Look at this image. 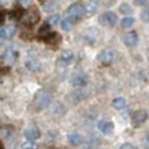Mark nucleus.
<instances>
[{
    "mask_svg": "<svg viewBox=\"0 0 149 149\" xmlns=\"http://www.w3.org/2000/svg\"><path fill=\"white\" fill-rule=\"evenodd\" d=\"M51 102H52V95L45 93V94H43L42 97H39V100H38V109L44 110V109H46L48 105L51 104Z\"/></svg>",
    "mask_w": 149,
    "mask_h": 149,
    "instance_id": "9d476101",
    "label": "nucleus"
},
{
    "mask_svg": "<svg viewBox=\"0 0 149 149\" xmlns=\"http://www.w3.org/2000/svg\"><path fill=\"white\" fill-rule=\"evenodd\" d=\"M117 57V53L114 51H111V49H104L101 53L97 54V60L102 64V65H110L113 61L116 60Z\"/></svg>",
    "mask_w": 149,
    "mask_h": 149,
    "instance_id": "f03ea898",
    "label": "nucleus"
},
{
    "mask_svg": "<svg viewBox=\"0 0 149 149\" xmlns=\"http://www.w3.org/2000/svg\"><path fill=\"white\" fill-rule=\"evenodd\" d=\"M61 26H62V29L63 30L70 31V30L73 28V26H74V19H72V18H70V17L64 18V19L62 20Z\"/></svg>",
    "mask_w": 149,
    "mask_h": 149,
    "instance_id": "4468645a",
    "label": "nucleus"
},
{
    "mask_svg": "<svg viewBox=\"0 0 149 149\" xmlns=\"http://www.w3.org/2000/svg\"><path fill=\"white\" fill-rule=\"evenodd\" d=\"M147 57H148V60H149V48L147 49Z\"/></svg>",
    "mask_w": 149,
    "mask_h": 149,
    "instance_id": "f704fd0d",
    "label": "nucleus"
},
{
    "mask_svg": "<svg viewBox=\"0 0 149 149\" xmlns=\"http://www.w3.org/2000/svg\"><path fill=\"white\" fill-rule=\"evenodd\" d=\"M7 37V30L3 28H0V38H6Z\"/></svg>",
    "mask_w": 149,
    "mask_h": 149,
    "instance_id": "c756f323",
    "label": "nucleus"
},
{
    "mask_svg": "<svg viewBox=\"0 0 149 149\" xmlns=\"http://www.w3.org/2000/svg\"><path fill=\"white\" fill-rule=\"evenodd\" d=\"M38 19H39V14H38V11L35 8H33L30 11L27 13V15L24 19V22L27 26H33V25H35L38 22Z\"/></svg>",
    "mask_w": 149,
    "mask_h": 149,
    "instance_id": "423d86ee",
    "label": "nucleus"
},
{
    "mask_svg": "<svg viewBox=\"0 0 149 149\" xmlns=\"http://www.w3.org/2000/svg\"><path fill=\"white\" fill-rule=\"evenodd\" d=\"M3 19H5V16L2 13H0V24H2L3 22Z\"/></svg>",
    "mask_w": 149,
    "mask_h": 149,
    "instance_id": "473e14b6",
    "label": "nucleus"
},
{
    "mask_svg": "<svg viewBox=\"0 0 149 149\" xmlns=\"http://www.w3.org/2000/svg\"><path fill=\"white\" fill-rule=\"evenodd\" d=\"M127 104V101L125 97H116L113 101H112V107L117 110H121L123 109Z\"/></svg>",
    "mask_w": 149,
    "mask_h": 149,
    "instance_id": "2eb2a0df",
    "label": "nucleus"
},
{
    "mask_svg": "<svg viewBox=\"0 0 149 149\" xmlns=\"http://www.w3.org/2000/svg\"><path fill=\"white\" fill-rule=\"evenodd\" d=\"M67 15L72 19H80L81 17L85 15V7H83L81 3H74L70 6L67 9Z\"/></svg>",
    "mask_w": 149,
    "mask_h": 149,
    "instance_id": "20e7f679",
    "label": "nucleus"
},
{
    "mask_svg": "<svg viewBox=\"0 0 149 149\" xmlns=\"http://www.w3.org/2000/svg\"><path fill=\"white\" fill-rule=\"evenodd\" d=\"M140 18H141L142 22H149V8L148 9H145L140 15Z\"/></svg>",
    "mask_w": 149,
    "mask_h": 149,
    "instance_id": "b1692460",
    "label": "nucleus"
},
{
    "mask_svg": "<svg viewBox=\"0 0 149 149\" xmlns=\"http://www.w3.org/2000/svg\"><path fill=\"white\" fill-rule=\"evenodd\" d=\"M7 57V61L9 62V63H14L15 62V60H16V54L13 51H8V53H7V55H6Z\"/></svg>",
    "mask_w": 149,
    "mask_h": 149,
    "instance_id": "393cba45",
    "label": "nucleus"
},
{
    "mask_svg": "<svg viewBox=\"0 0 149 149\" xmlns=\"http://www.w3.org/2000/svg\"><path fill=\"white\" fill-rule=\"evenodd\" d=\"M24 15H25V10L22 8H16L15 10H13L10 13L9 17H10V19H19Z\"/></svg>",
    "mask_w": 149,
    "mask_h": 149,
    "instance_id": "a211bd4d",
    "label": "nucleus"
},
{
    "mask_svg": "<svg viewBox=\"0 0 149 149\" xmlns=\"http://www.w3.org/2000/svg\"><path fill=\"white\" fill-rule=\"evenodd\" d=\"M0 149H5V148H3V145H2L1 142H0Z\"/></svg>",
    "mask_w": 149,
    "mask_h": 149,
    "instance_id": "72a5a7b5",
    "label": "nucleus"
},
{
    "mask_svg": "<svg viewBox=\"0 0 149 149\" xmlns=\"http://www.w3.org/2000/svg\"><path fill=\"white\" fill-rule=\"evenodd\" d=\"M58 20H60V15H53L48 18L47 24H49V25H56L58 22Z\"/></svg>",
    "mask_w": 149,
    "mask_h": 149,
    "instance_id": "5701e85b",
    "label": "nucleus"
},
{
    "mask_svg": "<svg viewBox=\"0 0 149 149\" xmlns=\"http://www.w3.org/2000/svg\"><path fill=\"white\" fill-rule=\"evenodd\" d=\"M119 10L122 13V14H129V13H131V7L128 5L127 2H125V3H122L121 6L119 7Z\"/></svg>",
    "mask_w": 149,
    "mask_h": 149,
    "instance_id": "4be33fe9",
    "label": "nucleus"
},
{
    "mask_svg": "<svg viewBox=\"0 0 149 149\" xmlns=\"http://www.w3.org/2000/svg\"><path fill=\"white\" fill-rule=\"evenodd\" d=\"M27 67L29 68L30 71L36 72L38 70H40V63H39V61L35 60V58H31V60L27 62Z\"/></svg>",
    "mask_w": 149,
    "mask_h": 149,
    "instance_id": "f3484780",
    "label": "nucleus"
},
{
    "mask_svg": "<svg viewBox=\"0 0 149 149\" xmlns=\"http://www.w3.org/2000/svg\"><path fill=\"white\" fill-rule=\"evenodd\" d=\"M99 129L101 130V132L103 134H111L114 130V125L112 123L111 121H107V120H103L99 123Z\"/></svg>",
    "mask_w": 149,
    "mask_h": 149,
    "instance_id": "6e6552de",
    "label": "nucleus"
},
{
    "mask_svg": "<svg viewBox=\"0 0 149 149\" xmlns=\"http://www.w3.org/2000/svg\"><path fill=\"white\" fill-rule=\"evenodd\" d=\"M148 119V112L146 110H137L131 114V126L134 128L140 127Z\"/></svg>",
    "mask_w": 149,
    "mask_h": 149,
    "instance_id": "f257e3e1",
    "label": "nucleus"
},
{
    "mask_svg": "<svg viewBox=\"0 0 149 149\" xmlns=\"http://www.w3.org/2000/svg\"><path fill=\"white\" fill-rule=\"evenodd\" d=\"M97 7H99V1L97 0H91L88 3L86 8H85V14L88 16L93 15L97 10Z\"/></svg>",
    "mask_w": 149,
    "mask_h": 149,
    "instance_id": "ddd939ff",
    "label": "nucleus"
},
{
    "mask_svg": "<svg viewBox=\"0 0 149 149\" xmlns=\"http://www.w3.org/2000/svg\"><path fill=\"white\" fill-rule=\"evenodd\" d=\"M31 1L33 0H19V3L22 5V6H27V5H29Z\"/></svg>",
    "mask_w": 149,
    "mask_h": 149,
    "instance_id": "2f4dec72",
    "label": "nucleus"
},
{
    "mask_svg": "<svg viewBox=\"0 0 149 149\" xmlns=\"http://www.w3.org/2000/svg\"><path fill=\"white\" fill-rule=\"evenodd\" d=\"M49 29H51V25H49V24H47V22H46V24H44V25H43V26L39 28V35L42 36V38L46 37V36H47V35L51 33V30H49Z\"/></svg>",
    "mask_w": 149,
    "mask_h": 149,
    "instance_id": "6ab92c4d",
    "label": "nucleus"
},
{
    "mask_svg": "<svg viewBox=\"0 0 149 149\" xmlns=\"http://www.w3.org/2000/svg\"><path fill=\"white\" fill-rule=\"evenodd\" d=\"M74 58V54L71 52V51H64V52L61 54L60 60L63 63H70L71 61H73Z\"/></svg>",
    "mask_w": 149,
    "mask_h": 149,
    "instance_id": "dca6fc26",
    "label": "nucleus"
},
{
    "mask_svg": "<svg viewBox=\"0 0 149 149\" xmlns=\"http://www.w3.org/2000/svg\"><path fill=\"white\" fill-rule=\"evenodd\" d=\"M6 30H7V37L14 36V34H15V27H9Z\"/></svg>",
    "mask_w": 149,
    "mask_h": 149,
    "instance_id": "c85d7f7f",
    "label": "nucleus"
},
{
    "mask_svg": "<svg viewBox=\"0 0 149 149\" xmlns=\"http://www.w3.org/2000/svg\"><path fill=\"white\" fill-rule=\"evenodd\" d=\"M22 149H38V145L35 141H29V140H27L26 142L22 143Z\"/></svg>",
    "mask_w": 149,
    "mask_h": 149,
    "instance_id": "412c9836",
    "label": "nucleus"
},
{
    "mask_svg": "<svg viewBox=\"0 0 149 149\" xmlns=\"http://www.w3.org/2000/svg\"><path fill=\"white\" fill-rule=\"evenodd\" d=\"M142 146H143L145 149H149V134L145 137V139H143V141H142Z\"/></svg>",
    "mask_w": 149,
    "mask_h": 149,
    "instance_id": "cd10ccee",
    "label": "nucleus"
},
{
    "mask_svg": "<svg viewBox=\"0 0 149 149\" xmlns=\"http://www.w3.org/2000/svg\"><path fill=\"white\" fill-rule=\"evenodd\" d=\"M120 149H138L136 146H134V145H131V143H129V142H126V143H123L121 147H120Z\"/></svg>",
    "mask_w": 149,
    "mask_h": 149,
    "instance_id": "bb28decb",
    "label": "nucleus"
},
{
    "mask_svg": "<svg viewBox=\"0 0 149 149\" xmlns=\"http://www.w3.org/2000/svg\"><path fill=\"white\" fill-rule=\"evenodd\" d=\"M25 137L29 141H35L40 138V130L35 126H30L25 130Z\"/></svg>",
    "mask_w": 149,
    "mask_h": 149,
    "instance_id": "39448f33",
    "label": "nucleus"
},
{
    "mask_svg": "<svg viewBox=\"0 0 149 149\" xmlns=\"http://www.w3.org/2000/svg\"><path fill=\"white\" fill-rule=\"evenodd\" d=\"M99 22L107 27H114L118 22V17L112 11H107L99 17Z\"/></svg>",
    "mask_w": 149,
    "mask_h": 149,
    "instance_id": "7ed1b4c3",
    "label": "nucleus"
},
{
    "mask_svg": "<svg viewBox=\"0 0 149 149\" xmlns=\"http://www.w3.org/2000/svg\"><path fill=\"white\" fill-rule=\"evenodd\" d=\"M147 0H134V5L136 6H143L146 3Z\"/></svg>",
    "mask_w": 149,
    "mask_h": 149,
    "instance_id": "7c9ffc66",
    "label": "nucleus"
},
{
    "mask_svg": "<svg viewBox=\"0 0 149 149\" xmlns=\"http://www.w3.org/2000/svg\"><path fill=\"white\" fill-rule=\"evenodd\" d=\"M134 24V18L132 17H126L121 20V26L125 28H130L132 25Z\"/></svg>",
    "mask_w": 149,
    "mask_h": 149,
    "instance_id": "aec40b11",
    "label": "nucleus"
},
{
    "mask_svg": "<svg viewBox=\"0 0 149 149\" xmlns=\"http://www.w3.org/2000/svg\"><path fill=\"white\" fill-rule=\"evenodd\" d=\"M67 139H68L70 143L73 145V146H80V145L83 142V137L80 134H77V132L71 134L70 136H68Z\"/></svg>",
    "mask_w": 149,
    "mask_h": 149,
    "instance_id": "9b49d317",
    "label": "nucleus"
},
{
    "mask_svg": "<svg viewBox=\"0 0 149 149\" xmlns=\"http://www.w3.org/2000/svg\"><path fill=\"white\" fill-rule=\"evenodd\" d=\"M123 43L126 44L128 47H134L138 44V35L136 31H130L125 35L123 37Z\"/></svg>",
    "mask_w": 149,
    "mask_h": 149,
    "instance_id": "0eeeda50",
    "label": "nucleus"
},
{
    "mask_svg": "<svg viewBox=\"0 0 149 149\" xmlns=\"http://www.w3.org/2000/svg\"><path fill=\"white\" fill-rule=\"evenodd\" d=\"M44 40L47 44L52 45V46H57L61 43V35L57 33L51 31L46 37H44Z\"/></svg>",
    "mask_w": 149,
    "mask_h": 149,
    "instance_id": "1a4fd4ad",
    "label": "nucleus"
},
{
    "mask_svg": "<svg viewBox=\"0 0 149 149\" xmlns=\"http://www.w3.org/2000/svg\"><path fill=\"white\" fill-rule=\"evenodd\" d=\"M14 132V130H13V127H8L6 129H3L2 131H1V134L3 136V137H9L10 134Z\"/></svg>",
    "mask_w": 149,
    "mask_h": 149,
    "instance_id": "a878e982",
    "label": "nucleus"
},
{
    "mask_svg": "<svg viewBox=\"0 0 149 149\" xmlns=\"http://www.w3.org/2000/svg\"><path fill=\"white\" fill-rule=\"evenodd\" d=\"M88 82H89V79L86 75H79L72 80V84L74 86H84L88 84Z\"/></svg>",
    "mask_w": 149,
    "mask_h": 149,
    "instance_id": "f8f14e48",
    "label": "nucleus"
}]
</instances>
